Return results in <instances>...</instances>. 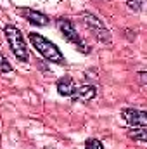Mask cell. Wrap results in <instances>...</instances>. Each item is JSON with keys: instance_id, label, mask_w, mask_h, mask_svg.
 Here are the masks:
<instances>
[{"instance_id": "6da1fadb", "label": "cell", "mask_w": 147, "mask_h": 149, "mask_svg": "<svg viewBox=\"0 0 147 149\" xmlns=\"http://www.w3.org/2000/svg\"><path fill=\"white\" fill-rule=\"evenodd\" d=\"M28 38L31 42V45L37 49V52H40L49 63H55V64H64L66 59L62 56V52L45 37H42L40 33H28Z\"/></svg>"}, {"instance_id": "ba28073f", "label": "cell", "mask_w": 147, "mask_h": 149, "mask_svg": "<svg viewBox=\"0 0 147 149\" xmlns=\"http://www.w3.org/2000/svg\"><path fill=\"white\" fill-rule=\"evenodd\" d=\"M97 90L94 85H81V87H76V92L73 94V101H81V102H88L95 97Z\"/></svg>"}, {"instance_id": "277c9868", "label": "cell", "mask_w": 147, "mask_h": 149, "mask_svg": "<svg viewBox=\"0 0 147 149\" xmlns=\"http://www.w3.org/2000/svg\"><path fill=\"white\" fill-rule=\"evenodd\" d=\"M57 28H59V31L62 33L64 40H68L69 43L76 45V49H78L80 52H83V54H88V52H90V47H88V45L81 40V37L76 33L74 24H73L71 19H68V17H59V19H57Z\"/></svg>"}, {"instance_id": "7c38bea8", "label": "cell", "mask_w": 147, "mask_h": 149, "mask_svg": "<svg viewBox=\"0 0 147 149\" xmlns=\"http://www.w3.org/2000/svg\"><path fill=\"white\" fill-rule=\"evenodd\" d=\"M85 149H104V146H102V142L99 139H87Z\"/></svg>"}, {"instance_id": "3957f363", "label": "cell", "mask_w": 147, "mask_h": 149, "mask_svg": "<svg viewBox=\"0 0 147 149\" xmlns=\"http://www.w3.org/2000/svg\"><path fill=\"white\" fill-rule=\"evenodd\" d=\"M81 21L87 26V30L102 43H111V33L106 28V24L92 12H81Z\"/></svg>"}, {"instance_id": "5b68a950", "label": "cell", "mask_w": 147, "mask_h": 149, "mask_svg": "<svg viewBox=\"0 0 147 149\" xmlns=\"http://www.w3.org/2000/svg\"><path fill=\"white\" fill-rule=\"evenodd\" d=\"M121 116L125 118V121L133 127V128H146L147 127V113L140 109H133V108H125L121 111Z\"/></svg>"}, {"instance_id": "7a4b0ae2", "label": "cell", "mask_w": 147, "mask_h": 149, "mask_svg": "<svg viewBox=\"0 0 147 149\" xmlns=\"http://www.w3.org/2000/svg\"><path fill=\"white\" fill-rule=\"evenodd\" d=\"M3 33L7 37V42H9V47H10L12 54L21 63H26L28 61V49H26V43H24V38H23L21 30L16 28V26H12V24H7L3 28Z\"/></svg>"}, {"instance_id": "4fadbf2b", "label": "cell", "mask_w": 147, "mask_h": 149, "mask_svg": "<svg viewBox=\"0 0 147 149\" xmlns=\"http://www.w3.org/2000/svg\"><path fill=\"white\" fill-rule=\"evenodd\" d=\"M139 78H140V83L146 85V71H140V73H139Z\"/></svg>"}, {"instance_id": "30bf717a", "label": "cell", "mask_w": 147, "mask_h": 149, "mask_svg": "<svg viewBox=\"0 0 147 149\" xmlns=\"http://www.w3.org/2000/svg\"><path fill=\"white\" fill-rule=\"evenodd\" d=\"M10 71H12V66L9 64L7 57L0 52V73H10Z\"/></svg>"}, {"instance_id": "9c48e42d", "label": "cell", "mask_w": 147, "mask_h": 149, "mask_svg": "<svg viewBox=\"0 0 147 149\" xmlns=\"http://www.w3.org/2000/svg\"><path fill=\"white\" fill-rule=\"evenodd\" d=\"M128 135H130L133 141L140 142V144H144V142H146V128H133Z\"/></svg>"}, {"instance_id": "8fae6325", "label": "cell", "mask_w": 147, "mask_h": 149, "mask_svg": "<svg viewBox=\"0 0 147 149\" xmlns=\"http://www.w3.org/2000/svg\"><path fill=\"white\" fill-rule=\"evenodd\" d=\"M126 5H128L130 10H133V12H140L144 2H142V0H126Z\"/></svg>"}, {"instance_id": "8992f818", "label": "cell", "mask_w": 147, "mask_h": 149, "mask_svg": "<svg viewBox=\"0 0 147 149\" xmlns=\"http://www.w3.org/2000/svg\"><path fill=\"white\" fill-rule=\"evenodd\" d=\"M17 12H19L28 23H31V24H35V26H45V24H49V17H47L45 14H42V12H38V10H33V9H30V7L17 9Z\"/></svg>"}, {"instance_id": "52a82bcc", "label": "cell", "mask_w": 147, "mask_h": 149, "mask_svg": "<svg viewBox=\"0 0 147 149\" xmlns=\"http://www.w3.org/2000/svg\"><path fill=\"white\" fill-rule=\"evenodd\" d=\"M55 87H57L59 95H62V97H73V94L76 92V85H74V81H73L71 76H62V78H59Z\"/></svg>"}]
</instances>
